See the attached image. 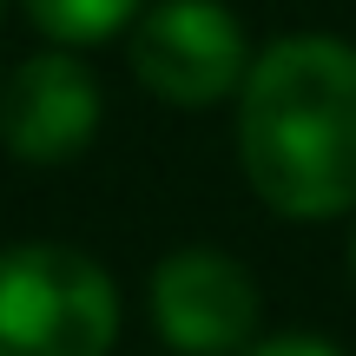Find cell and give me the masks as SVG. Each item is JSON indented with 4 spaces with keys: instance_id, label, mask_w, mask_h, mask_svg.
<instances>
[{
    "instance_id": "1",
    "label": "cell",
    "mask_w": 356,
    "mask_h": 356,
    "mask_svg": "<svg viewBox=\"0 0 356 356\" xmlns=\"http://www.w3.org/2000/svg\"><path fill=\"white\" fill-rule=\"evenodd\" d=\"M238 165L257 204L291 225L356 211V47L284 33L238 86Z\"/></svg>"
},
{
    "instance_id": "7",
    "label": "cell",
    "mask_w": 356,
    "mask_h": 356,
    "mask_svg": "<svg viewBox=\"0 0 356 356\" xmlns=\"http://www.w3.org/2000/svg\"><path fill=\"white\" fill-rule=\"evenodd\" d=\"M244 356H343V350L323 343V337H264V343H251Z\"/></svg>"
},
{
    "instance_id": "4",
    "label": "cell",
    "mask_w": 356,
    "mask_h": 356,
    "mask_svg": "<svg viewBox=\"0 0 356 356\" xmlns=\"http://www.w3.org/2000/svg\"><path fill=\"white\" fill-rule=\"evenodd\" d=\"M145 310H152V337L178 356H244L264 323L257 277L211 244H185L159 257L145 284Z\"/></svg>"
},
{
    "instance_id": "2",
    "label": "cell",
    "mask_w": 356,
    "mask_h": 356,
    "mask_svg": "<svg viewBox=\"0 0 356 356\" xmlns=\"http://www.w3.org/2000/svg\"><path fill=\"white\" fill-rule=\"evenodd\" d=\"M119 291L73 244L0 251V356H113Z\"/></svg>"
},
{
    "instance_id": "8",
    "label": "cell",
    "mask_w": 356,
    "mask_h": 356,
    "mask_svg": "<svg viewBox=\"0 0 356 356\" xmlns=\"http://www.w3.org/2000/svg\"><path fill=\"white\" fill-rule=\"evenodd\" d=\"M350 284H356V231H350Z\"/></svg>"
},
{
    "instance_id": "3",
    "label": "cell",
    "mask_w": 356,
    "mask_h": 356,
    "mask_svg": "<svg viewBox=\"0 0 356 356\" xmlns=\"http://www.w3.org/2000/svg\"><path fill=\"white\" fill-rule=\"evenodd\" d=\"M132 79L172 113H204L231 99L251 73V33L225 0H152L126 40Z\"/></svg>"
},
{
    "instance_id": "6",
    "label": "cell",
    "mask_w": 356,
    "mask_h": 356,
    "mask_svg": "<svg viewBox=\"0 0 356 356\" xmlns=\"http://www.w3.org/2000/svg\"><path fill=\"white\" fill-rule=\"evenodd\" d=\"M145 7H152V0H20V13L66 53L99 47V40H113V33H132V20H139Z\"/></svg>"
},
{
    "instance_id": "5",
    "label": "cell",
    "mask_w": 356,
    "mask_h": 356,
    "mask_svg": "<svg viewBox=\"0 0 356 356\" xmlns=\"http://www.w3.org/2000/svg\"><path fill=\"white\" fill-rule=\"evenodd\" d=\"M99 79L79 53L47 47L26 53L7 79H0V145L20 165H66L92 145L99 132Z\"/></svg>"
}]
</instances>
